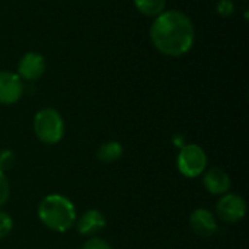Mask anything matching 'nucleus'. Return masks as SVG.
I'll return each instance as SVG.
<instances>
[{
    "label": "nucleus",
    "instance_id": "obj_1",
    "mask_svg": "<svg viewBox=\"0 0 249 249\" xmlns=\"http://www.w3.org/2000/svg\"><path fill=\"white\" fill-rule=\"evenodd\" d=\"M150 39L158 51L169 57L187 54L196 39V29L191 19L179 10H165L150 26Z\"/></svg>",
    "mask_w": 249,
    "mask_h": 249
},
{
    "label": "nucleus",
    "instance_id": "obj_2",
    "mask_svg": "<svg viewBox=\"0 0 249 249\" xmlns=\"http://www.w3.org/2000/svg\"><path fill=\"white\" fill-rule=\"evenodd\" d=\"M38 217L48 229L63 233L76 222V209L73 203L60 194H51L42 198L38 206Z\"/></svg>",
    "mask_w": 249,
    "mask_h": 249
},
{
    "label": "nucleus",
    "instance_id": "obj_3",
    "mask_svg": "<svg viewBox=\"0 0 249 249\" xmlns=\"http://www.w3.org/2000/svg\"><path fill=\"white\" fill-rule=\"evenodd\" d=\"M34 133L44 144H57L64 136V121L54 108H44L35 114Z\"/></svg>",
    "mask_w": 249,
    "mask_h": 249
},
{
    "label": "nucleus",
    "instance_id": "obj_4",
    "mask_svg": "<svg viewBox=\"0 0 249 249\" xmlns=\"http://www.w3.org/2000/svg\"><path fill=\"white\" fill-rule=\"evenodd\" d=\"M177 165L184 177L197 178L207 168V155L197 144H185L179 150Z\"/></svg>",
    "mask_w": 249,
    "mask_h": 249
},
{
    "label": "nucleus",
    "instance_id": "obj_5",
    "mask_svg": "<svg viewBox=\"0 0 249 249\" xmlns=\"http://www.w3.org/2000/svg\"><path fill=\"white\" fill-rule=\"evenodd\" d=\"M216 213L226 223H238L247 214V203L238 194H223L216 206Z\"/></svg>",
    "mask_w": 249,
    "mask_h": 249
},
{
    "label": "nucleus",
    "instance_id": "obj_6",
    "mask_svg": "<svg viewBox=\"0 0 249 249\" xmlns=\"http://www.w3.org/2000/svg\"><path fill=\"white\" fill-rule=\"evenodd\" d=\"M23 95L22 79L12 71H0V104L12 105L18 102Z\"/></svg>",
    "mask_w": 249,
    "mask_h": 249
},
{
    "label": "nucleus",
    "instance_id": "obj_7",
    "mask_svg": "<svg viewBox=\"0 0 249 249\" xmlns=\"http://www.w3.org/2000/svg\"><path fill=\"white\" fill-rule=\"evenodd\" d=\"M45 58L38 53H26L18 64V76L23 80H38L45 71Z\"/></svg>",
    "mask_w": 249,
    "mask_h": 249
},
{
    "label": "nucleus",
    "instance_id": "obj_8",
    "mask_svg": "<svg viewBox=\"0 0 249 249\" xmlns=\"http://www.w3.org/2000/svg\"><path fill=\"white\" fill-rule=\"evenodd\" d=\"M190 226L200 238H210L217 231V222L214 214L207 209H197L190 216Z\"/></svg>",
    "mask_w": 249,
    "mask_h": 249
},
{
    "label": "nucleus",
    "instance_id": "obj_9",
    "mask_svg": "<svg viewBox=\"0 0 249 249\" xmlns=\"http://www.w3.org/2000/svg\"><path fill=\"white\" fill-rule=\"evenodd\" d=\"M107 225V219L105 216L99 212V210H88L85 212L80 219L76 223V229L80 235L83 236H95L98 235Z\"/></svg>",
    "mask_w": 249,
    "mask_h": 249
},
{
    "label": "nucleus",
    "instance_id": "obj_10",
    "mask_svg": "<svg viewBox=\"0 0 249 249\" xmlns=\"http://www.w3.org/2000/svg\"><path fill=\"white\" fill-rule=\"evenodd\" d=\"M203 184H204V188L210 194H213V196H223V194H228V191L231 188V178H229V175L223 169L212 168V169H209L204 174Z\"/></svg>",
    "mask_w": 249,
    "mask_h": 249
},
{
    "label": "nucleus",
    "instance_id": "obj_11",
    "mask_svg": "<svg viewBox=\"0 0 249 249\" xmlns=\"http://www.w3.org/2000/svg\"><path fill=\"white\" fill-rule=\"evenodd\" d=\"M96 156L104 163H112L123 156V146L118 142H107L98 149Z\"/></svg>",
    "mask_w": 249,
    "mask_h": 249
},
{
    "label": "nucleus",
    "instance_id": "obj_12",
    "mask_svg": "<svg viewBox=\"0 0 249 249\" xmlns=\"http://www.w3.org/2000/svg\"><path fill=\"white\" fill-rule=\"evenodd\" d=\"M136 9L144 16H159L165 12L166 0H133Z\"/></svg>",
    "mask_w": 249,
    "mask_h": 249
},
{
    "label": "nucleus",
    "instance_id": "obj_13",
    "mask_svg": "<svg viewBox=\"0 0 249 249\" xmlns=\"http://www.w3.org/2000/svg\"><path fill=\"white\" fill-rule=\"evenodd\" d=\"M15 162H16V156H15V153L12 150L6 149V150L0 152V171L1 172L12 169Z\"/></svg>",
    "mask_w": 249,
    "mask_h": 249
},
{
    "label": "nucleus",
    "instance_id": "obj_14",
    "mask_svg": "<svg viewBox=\"0 0 249 249\" xmlns=\"http://www.w3.org/2000/svg\"><path fill=\"white\" fill-rule=\"evenodd\" d=\"M12 228H13V220H12V217H10L6 212L0 210V239L6 238V236L10 233Z\"/></svg>",
    "mask_w": 249,
    "mask_h": 249
},
{
    "label": "nucleus",
    "instance_id": "obj_15",
    "mask_svg": "<svg viewBox=\"0 0 249 249\" xmlns=\"http://www.w3.org/2000/svg\"><path fill=\"white\" fill-rule=\"evenodd\" d=\"M80 249H112V247L107 241L96 238V236H92L88 241H85V244L82 245Z\"/></svg>",
    "mask_w": 249,
    "mask_h": 249
},
{
    "label": "nucleus",
    "instance_id": "obj_16",
    "mask_svg": "<svg viewBox=\"0 0 249 249\" xmlns=\"http://www.w3.org/2000/svg\"><path fill=\"white\" fill-rule=\"evenodd\" d=\"M9 194H10L9 182H7V179H6L4 172L0 171V207L6 204V201H7V198H9Z\"/></svg>",
    "mask_w": 249,
    "mask_h": 249
},
{
    "label": "nucleus",
    "instance_id": "obj_17",
    "mask_svg": "<svg viewBox=\"0 0 249 249\" xmlns=\"http://www.w3.org/2000/svg\"><path fill=\"white\" fill-rule=\"evenodd\" d=\"M216 9H217V13L220 16H225L226 18V16H231L233 13L235 6H233V1L232 0H219Z\"/></svg>",
    "mask_w": 249,
    "mask_h": 249
},
{
    "label": "nucleus",
    "instance_id": "obj_18",
    "mask_svg": "<svg viewBox=\"0 0 249 249\" xmlns=\"http://www.w3.org/2000/svg\"><path fill=\"white\" fill-rule=\"evenodd\" d=\"M174 143H175V146H178V147H182V146H185L184 144V139L182 137H175V140H174Z\"/></svg>",
    "mask_w": 249,
    "mask_h": 249
}]
</instances>
